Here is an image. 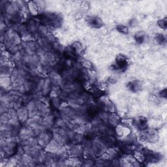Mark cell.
Listing matches in <instances>:
<instances>
[{
	"label": "cell",
	"instance_id": "1",
	"mask_svg": "<svg viewBox=\"0 0 167 167\" xmlns=\"http://www.w3.org/2000/svg\"><path fill=\"white\" fill-rule=\"evenodd\" d=\"M128 58L125 55L123 54H119L117 56L115 60V63L113 65L115 70L124 71L128 66Z\"/></svg>",
	"mask_w": 167,
	"mask_h": 167
},
{
	"label": "cell",
	"instance_id": "2",
	"mask_svg": "<svg viewBox=\"0 0 167 167\" xmlns=\"http://www.w3.org/2000/svg\"><path fill=\"white\" fill-rule=\"evenodd\" d=\"M86 22L90 27L94 28H100L103 26V20L97 16H91L88 17Z\"/></svg>",
	"mask_w": 167,
	"mask_h": 167
},
{
	"label": "cell",
	"instance_id": "3",
	"mask_svg": "<svg viewBox=\"0 0 167 167\" xmlns=\"http://www.w3.org/2000/svg\"><path fill=\"white\" fill-rule=\"evenodd\" d=\"M133 124L136 127L139 129L141 131H144L147 129L148 125V120L144 117H137L133 120Z\"/></svg>",
	"mask_w": 167,
	"mask_h": 167
},
{
	"label": "cell",
	"instance_id": "4",
	"mask_svg": "<svg viewBox=\"0 0 167 167\" xmlns=\"http://www.w3.org/2000/svg\"><path fill=\"white\" fill-rule=\"evenodd\" d=\"M142 82L138 80H134L129 82L127 85L128 89L132 92H137L142 88Z\"/></svg>",
	"mask_w": 167,
	"mask_h": 167
},
{
	"label": "cell",
	"instance_id": "5",
	"mask_svg": "<svg viewBox=\"0 0 167 167\" xmlns=\"http://www.w3.org/2000/svg\"><path fill=\"white\" fill-rule=\"evenodd\" d=\"M146 35L144 32H138L135 34V40L138 44H142L146 40Z\"/></svg>",
	"mask_w": 167,
	"mask_h": 167
},
{
	"label": "cell",
	"instance_id": "6",
	"mask_svg": "<svg viewBox=\"0 0 167 167\" xmlns=\"http://www.w3.org/2000/svg\"><path fill=\"white\" fill-rule=\"evenodd\" d=\"M116 29L119 32L123 34H127L129 33V28L128 27L124 26V25H119L117 26Z\"/></svg>",
	"mask_w": 167,
	"mask_h": 167
},
{
	"label": "cell",
	"instance_id": "7",
	"mask_svg": "<svg viewBox=\"0 0 167 167\" xmlns=\"http://www.w3.org/2000/svg\"><path fill=\"white\" fill-rule=\"evenodd\" d=\"M156 39L157 40V42L161 44V45L166 43V37L163 35H162V34H159V35L157 36Z\"/></svg>",
	"mask_w": 167,
	"mask_h": 167
},
{
	"label": "cell",
	"instance_id": "8",
	"mask_svg": "<svg viewBox=\"0 0 167 167\" xmlns=\"http://www.w3.org/2000/svg\"><path fill=\"white\" fill-rule=\"evenodd\" d=\"M157 24L161 28L166 29V18L159 20L157 22Z\"/></svg>",
	"mask_w": 167,
	"mask_h": 167
},
{
	"label": "cell",
	"instance_id": "9",
	"mask_svg": "<svg viewBox=\"0 0 167 167\" xmlns=\"http://www.w3.org/2000/svg\"><path fill=\"white\" fill-rule=\"evenodd\" d=\"M160 96L162 97H164L165 99L166 98V90L165 89L164 90H162L160 92Z\"/></svg>",
	"mask_w": 167,
	"mask_h": 167
}]
</instances>
